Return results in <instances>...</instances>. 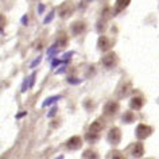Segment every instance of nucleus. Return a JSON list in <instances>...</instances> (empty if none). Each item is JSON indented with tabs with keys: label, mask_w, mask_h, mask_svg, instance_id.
Instances as JSON below:
<instances>
[{
	"label": "nucleus",
	"mask_w": 159,
	"mask_h": 159,
	"mask_svg": "<svg viewBox=\"0 0 159 159\" xmlns=\"http://www.w3.org/2000/svg\"><path fill=\"white\" fill-rule=\"evenodd\" d=\"M104 127H105V124L100 120V119L96 120V121H93L92 124L89 125V129H88V132H86V135H85V139L89 143H93V142L98 140L100 134H101V131L104 129Z\"/></svg>",
	"instance_id": "f257e3e1"
},
{
	"label": "nucleus",
	"mask_w": 159,
	"mask_h": 159,
	"mask_svg": "<svg viewBox=\"0 0 159 159\" xmlns=\"http://www.w3.org/2000/svg\"><path fill=\"white\" fill-rule=\"evenodd\" d=\"M74 11H75V4H74V2H71V0H66V2H63L62 4L59 6V8H58L59 18L67 19L69 16H71V14H73Z\"/></svg>",
	"instance_id": "f03ea898"
},
{
	"label": "nucleus",
	"mask_w": 159,
	"mask_h": 159,
	"mask_svg": "<svg viewBox=\"0 0 159 159\" xmlns=\"http://www.w3.org/2000/svg\"><path fill=\"white\" fill-rule=\"evenodd\" d=\"M152 127L147 125V124H139L136 127V131H135V134H136V138L139 140H144L150 136L151 134H152Z\"/></svg>",
	"instance_id": "7ed1b4c3"
},
{
	"label": "nucleus",
	"mask_w": 159,
	"mask_h": 159,
	"mask_svg": "<svg viewBox=\"0 0 159 159\" xmlns=\"http://www.w3.org/2000/svg\"><path fill=\"white\" fill-rule=\"evenodd\" d=\"M117 61H119V58H117V54L115 53V51H109V53H107L101 59L102 65H104L107 69H112L113 66H116Z\"/></svg>",
	"instance_id": "20e7f679"
},
{
	"label": "nucleus",
	"mask_w": 159,
	"mask_h": 159,
	"mask_svg": "<svg viewBox=\"0 0 159 159\" xmlns=\"http://www.w3.org/2000/svg\"><path fill=\"white\" fill-rule=\"evenodd\" d=\"M107 139H108L109 144H112V146L119 144L120 140H121V131H120V128H117V127H113V128H111Z\"/></svg>",
	"instance_id": "39448f33"
},
{
	"label": "nucleus",
	"mask_w": 159,
	"mask_h": 159,
	"mask_svg": "<svg viewBox=\"0 0 159 159\" xmlns=\"http://www.w3.org/2000/svg\"><path fill=\"white\" fill-rule=\"evenodd\" d=\"M85 31H86V23L84 20H75L70 25V33L74 37H78Z\"/></svg>",
	"instance_id": "423d86ee"
},
{
	"label": "nucleus",
	"mask_w": 159,
	"mask_h": 159,
	"mask_svg": "<svg viewBox=\"0 0 159 159\" xmlns=\"http://www.w3.org/2000/svg\"><path fill=\"white\" fill-rule=\"evenodd\" d=\"M112 45H113L112 39H109L108 37H105V35H100V37H98V41H97V47H98V50H101V51H108L111 47H112Z\"/></svg>",
	"instance_id": "0eeeda50"
},
{
	"label": "nucleus",
	"mask_w": 159,
	"mask_h": 159,
	"mask_svg": "<svg viewBox=\"0 0 159 159\" xmlns=\"http://www.w3.org/2000/svg\"><path fill=\"white\" fill-rule=\"evenodd\" d=\"M119 111V102L117 101H108L104 107V115L105 116H113Z\"/></svg>",
	"instance_id": "6e6552de"
},
{
	"label": "nucleus",
	"mask_w": 159,
	"mask_h": 159,
	"mask_svg": "<svg viewBox=\"0 0 159 159\" xmlns=\"http://www.w3.org/2000/svg\"><path fill=\"white\" fill-rule=\"evenodd\" d=\"M131 155L134 158H142L144 155V146H143L142 142H136L131 147Z\"/></svg>",
	"instance_id": "1a4fd4ad"
},
{
	"label": "nucleus",
	"mask_w": 159,
	"mask_h": 159,
	"mask_svg": "<svg viewBox=\"0 0 159 159\" xmlns=\"http://www.w3.org/2000/svg\"><path fill=\"white\" fill-rule=\"evenodd\" d=\"M81 146H82V139L80 138V136H71L69 140L66 142V147L69 150H71V151L78 150Z\"/></svg>",
	"instance_id": "9d476101"
},
{
	"label": "nucleus",
	"mask_w": 159,
	"mask_h": 159,
	"mask_svg": "<svg viewBox=\"0 0 159 159\" xmlns=\"http://www.w3.org/2000/svg\"><path fill=\"white\" fill-rule=\"evenodd\" d=\"M143 105H144V98H143L142 96H135V97L131 98V101H129L131 109H135V111L142 109Z\"/></svg>",
	"instance_id": "9b49d317"
},
{
	"label": "nucleus",
	"mask_w": 159,
	"mask_h": 159,
	"mask_svg": "<svg viewBox=\"0 0 159 159\" xmlns=\"http://www.w3.org/2000/svg\"><path fill=\"white\" fill-rule=\"evenodd\" d=\"M131 0H116L115 2V8H113V12L115 14H120L123 10H125L127 7L129 6Z\"/></svg>",
	"instance_id": "f8f14e48"
},
{
	"label": "nucleus",
	"mask_w": 159,
	"mask_h": 159,
	"mask_svg": "<svg viewBox=\"0 0 159 159\" xmlns=\"http://www.w3.org/2000/svg\"><path fill=\"white\" fill-rule=\"evenodd\" d=\"M67 42H69V37L66 35L65 31H61V33L58 34V37H57L55 45H57L58 47H61V49H63V47L67 46Z\"/></svg>",
	"instance_id": "ddd939ff"
},
{
	"label": "nucleus",
	"mask_w": 159,
	"mask_h": 159,
	"mask_svg": "<svg viewBox=\"0 0 159 159\" xmlns=\"http://www.w3.org/2000/svg\"><path fill=\"white\" fill-rule=\"evenodd\" d=\"M82 159H100V157H98V154L96 152V151L93 150H85L84 154H82Z\"/></svg>",
	"instance_id": "4468645a"
},
{
	"label": "nucleus",
	"mask_w": 159,
	"mask_h": 159,
	"mask_svg": "<svg viewBox=\"0 0 159 159\" xmlns=\"http://www.w3.org/2000/svg\"><path fill=\"white\" fill-rule=\"evenodd\" d=\"M121 120L127 123V124H131V123H134L135 121V115L134 112H131V111H127V112L121 116Z\"/></svg>",
	"instance_id": "2eb2a0df"
},
{
	"label": "nucleus",
	"mask_w": 159,
	"mask_h": 159,
	"mask_svg": "<svg viewBox=\"0 0 159 159\" xmlns=\"http://www.w3.org/2000/svg\"><path fill=\"white\" fill-rule=\"evenodd\" d=\"M109 158H111V159H127V158H125V155L123 154L121 151H119V150L112 151V152L109 154Z\"/></svg>",
	"instance_id": "dca6fc26"
},
{
	"label": "nucleus",
	"mask_w": 159,
	"mask_h": 159,
	"mask_svg": "<svg viewBox=\"0 0 159 159\" xmlns=\"http://www.w3.org/2000/svg\"><path fill=\"white\" fill-rule=\"evenodd\" d=\"M59 98H61V96H51V97H47L45 101H43L42 107H49L50 104H54L55 101H58Z\"/></svg>",
	"instance_id": "f3484780"
},
{
	"label": "nucleus",
	"mask_w": 159,
	"mask_h": 159,
	"mask_svg": "<svg viewBox=\"0 0 159 159\" xmlns=\"http://www.w3.org/2000/svg\"><path fill=\"white\" fill-rule=\"evenodd\" d=\"M58 49H59V47H58L57 45H55V43H54V45H53V46H51L50 49H49V51H47V54H49L50 59L54 57V54H55V53H57V51H58Z\"/></svg>",
	"instance_id": "a211bd4d"
},
{
	"label": "nucleus",
	"mask_w": 159,
	"mask_h": 159,
	"mask_svg": "<svg viewBox=\"0 0 159 159\" xmlns=\"http://www.w3.org/2000/svg\"><path fill=\"white\" fill-rule=\"evenodd\" d=\"M67 82H69V84H73V85H77V84H81V82H82V80H78V78H71V77H69V78H67Z\"/></svg>",
	"instance_id": "6ab92c4d"
},
{
	"label": "nucleus",
	"mask_w": 159,
	"mask_h": 159,
	"mask_svg": "<svg viewBox=\"0 0 159 159\" xmlns=\"http://www.w3.org/2000/svg\"><path fill=\"white\" fill-rule=\"evenodd\" d=\"M29 77H26L25 78V81H23V86H22V92H26V90H27V86H29V88H30V82H29Z\"/></svg>",
	"instance_id": "aec40b11"
},
{
	"label": "nucleus",
	"mask_w": 159,
	"mask_h": 159,
	"mask_svg": "<svg viewBox=\"0 0 159 159\" xmlns=\"http://www.w3.org/2000/svg\"><path fill=\"white\" fill-rule=\"evenodd\" d=\"M35 77H37V73H35V71H34V73L30 75V88H33V86H34V82H35Z\"/></svg>",
	"instance_id": "412c9836"
},
{
	"label": "nucleus",
	"mask_w": 159,
	"mask_h": 159,
	"mask_svg": "<svg viewBox=\"0 0 159 159\" xmlns=\"http://www.w3.org/2000/svg\"><path fill=\"white\" fill-rule=\"evenodd\" d=\"M53 18H54V11H50V14L46 16V19H45V23H49V22H51L53 20Z\"/></svg>",
	"instance_id": "4be33fe9"
},
{
	"label": "nucleus",
	"mask_w": 159,
	"mask_h": 159,
	"mask_svg": "<svg viewBox=\"0 0 159 159\" xmlns=\"http://www.w3.org/2000/svg\"><path fill=\"white\" fill-rule=\"evenodd\" d=\"M57 107H53V108H51L50 109V112L49 113H47V116H49V117H53V116H55V113H57Z\"/></svg>",
	"instance_id": "5701e85b"
},
{
	"label": "nucleus",
	"mask_w": 159,
	"mask_h": 159,
	"mask_svg": "<svg viewBox=\"0 0 159 159\" xmlns=\"http://www.w3.org/2000/svg\"><path fill=\"white\" fill-rule=\"evenodd\" d=\"M92 100H89V98H88V100H85V102H84V105H85V108L86 109H88V111H90V109H92V107H90V104H92Z\"/></svg>",
	"instance_id": "b1692460"
},
{
	"label": "nucleus",
	"mask_w": 159,
	"mask_h": 159,
	"mask_svg": "<svg viewBox=\"0 0 159 159\" xmlns=\"http://www.w3.org/2000/svg\"><path fill=\"white\" fill-rule=\"evenodd\" d=\"M73 54H74V53H73V51H69V53H66L65 55H63V58H62V59H63V61H65V62H66V61H67V59H69V58H70V57H71V55H73Z\"/></svg>",
	"instance_id": "393cba45"
},
{
	"label": "nucleus",
	"mask_w": 159,
	"mask_h": 159,
	"mask_svg": "<svg viewBox=\"0 0 159 159\" xmlns=\"http://www.w3.org/2000/svg\"><path fill=\"white\" fill-rule=\"evenodd\" d=\"M39 62H41V55H39V57H38L37 59H35V61H34L33 63H31V65H30V66H31V67H35V66H37V65H38V63H39Z\"/></svg>",
	"instance_id": "a878e982"
},
{
	"label": "nucleus",
	"mask_w": 159,
	"mask_h": 159,
	"mask_svg": "<svg viewBox=\"0 0 159 159\" xmlns=\"http://www.w3.org/2000/svg\"><path fill=\"white\" fill-rule=\"evenodd\" d=\"M59 63H61V59H54V61L51 62V66H53V67H55L57 65H59Z\"/></svg>",
	"instance_id": "bb28decb"
},
{
	"label": "nucleus",
	"mask_w": 159,
	"mask_h": 159,
	"mask_svg": "<svg viewBox=\"0 0 159 159\" xmlns=\"http://www.w3.org/2000/svg\"><path fill=\"white\" fill-rule=\"evenodd\" d=\"M43 11H45V6H43V4H39V6H38V14H42Z\"/></svg>",
	"instance_id": "cd10ccee"
},
{
	"label": "nucleus",
	"mask_w": 159,
	"mask_h": 159,
	"mask_svg": "<svg viewBox=\"0 0 159 159\" xmlns=\"http://www.w3.org/2000/svg\"><path fill=\"white\" fill-rule=\"evenodd\" d=\"M65 69H66L65 66H61V67H59V70H57V74H59V73H63V71H65Z\"/></svg>",
	"instance_id": "c85d7f7f"
},
{
	"label": "nucleus",
	"mask_w": 159,
	"mask_h": 159,
	"mask_svg": "<svg viewBox=\"0 0 159 159\" xmlns=\"http://www.w3.org/2000/svg\"><path fill=\"white\" fill-rule=\"evenodd\" d=\"M22 22H23V23H25V25H26V23H27V18H26V16H23V19H22Z\"/></svg>",
	"instance_id": "c756f323"
},
{
	"label": "nucleus",
	"mask_w": 159,
	"mask_h": 159,
	"mask_svg": "<svg viewBox=\"0 0 159 159\" xmlns=\"http://www.w3.org/2000/svg\"><path fill=\"white\" fill-rule=\"evenodd\" d=\"M57 159H63V155H61V157H58Z\"/></svg>",
	"instance_id": "7c9ffc66"
},
{
	"label": "nucleus",
	"mask_w": 159,
	"mask_h": 159,
	"mask_svg": "<svg viewBox=\"0 0 159 159\" xmlns=\"http://www.w3.org/2000/svg\"><path fill=\"white\" fill-rule=\"evenodd\" d=\"M148 159H152V158H148Z\"/></svg>",
	"instance_id": "2f4dec72"
}]
</instances>
